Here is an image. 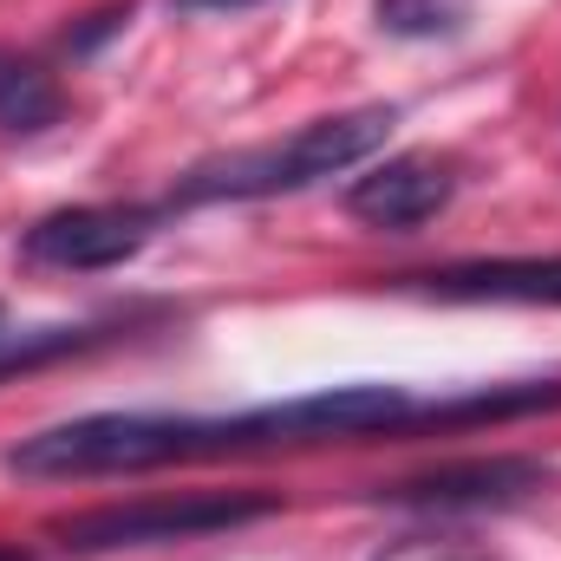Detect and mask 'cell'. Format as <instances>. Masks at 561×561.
<instances>
[{"label":"cell","instance_id":"cell-1","mask_svg":"<svg viewBox=\"0 0 561 561\" xmlns=\"http://www.w3.org/2000/svg\"><path fill=\"white\" fill-rule=\"evenodd\" d=\"M424 424V399L405 386H327L307 399L255 405L236 419H196V412H92V419L46 424L7 450V470L20 477H138L163 463L196 457H236V450H275V444H359V437H399Z\"/></svg>","mask_w":561,"mask_h":561},{"label":"cell","instance_id":"cell-2","mask_svg":"<svg viewBox=\"0 0 561 561\" xmlns=\"http://www.w3.org/2000/svg\"><path fill=\"white\" fill-rule=\"evenodd\" d=\"M399 112L392 105H359V112H333V118H313L300 125L294 138L255 144V150H229V157H209L196 163L163 203L170 209H196V203H255V196H294V190H313L353 163H366L379 144L392 138Z\"/></svg>","mask_w":561,"mask_h":561},{"label":"cell","instance_id":"cell-3","mask_svg":"<svg viewBox=\"0 0 561 561\" xmlns=\"http://www.w3.org/2000/svg\"><path fill=\"white\" fill-rule=\"evenodd\" d=\"M268 510H275V496H255V490H170V496H131V503L79 510V516L53 523V536L72 556H99V549H150V542L222 536V529H242Z\"/></svg>","mask_w":561,"mask_h":561},{"label":"cell","instance_id":"cell-4","mask_svg":"<svg viewBox=\"0 0 561 561\" xmlns=\"http://www.w3.org/2000/svg\"><path fill=\"white\" fill-rule=\"evenodd\" d=\"M170 222V203H79V209H53L20 236V255L33 268H118L131 262L144 242Z\"/></svg>","mask_w":561,"mask_h":561},{"label":"cell","instance_id":"cell-5","mask_svg":"<svg viewBox=\"0 0 561 561\" xmlns=\"http://www.w3.org/2000/svg\"><path fill=\"white\" fill-rule=\"evenodd\" d=\"M457 196V163L437 157V150H405V157H386L373 163L353 190H346V209L373 229H419L431 222L444 203Z\"/></svg>","mask_w":561,"mask_h":561},{"label":"cell","instance_id":"cell-6","mask_svg":"<svg viewBox=\"0 0 561 561\" xmlns=\"http://www.w3.org/2000/svg\"><path fill=\"white\" fill-rule=\"evenodd\" d=\"M549 483V463L536 457H470V463H437L412 483H392L386 503H412V510H490V503H516L529 490Z\"/></svg>","mask_w":561,"mask_h":561},{"label":"cell","instance_id":"cell-7","mask_svg":"<svg viewBox=\"0 0 561 561\" xmlns=\"http://www.w3.org/2000/svg\"><path fill=\"white\" fill-rule=\"evenodd\" d=\"M419 294L437 300H503V307H561V255L549 262H457L419 275Z\"/></svg>","mask_w":561,"mask_h":561},{"label":"cell","instance_id":"cell-8","mask_svg":"<svg viewBox=\"0 0 561 561\" xmlns=\"http://www.w3.org/2000/svg\"><path fill=\"white\" fill-rule=\"evenodd\" d=\"M59 112H66V99H59V85H53L46 66H33V59H0V131L33 138V131L59 125Z\"/></svg>","mask_w":561,"mask_h":561},{"label":"cell","instance_id":"cell-9","mask_svg":"<svg viewBox=\"0 0 561 561\" xmlns=\"http://www.w3.org/2000/svg\"><path fill=\"white\" fill-rule=\"evenodd\" d=\"M92 333L99 327H13L7 307H0V379L26 373V366H46L59 353H79V346H92Z\"/></svg>","mask_w":561,"mask_h":561},{"label":"cell","instance_id":"cell-10","mask_svg":"<svg viewBox=\"0 0 561 561\" xmlns=\"http://www.w3.org/2000/svg\"><path fill=\"white\" fill-rule=\"evenodd\" d=\"M373 20L392 39H450L470 20V0H373Z\"/></svg>","mask_w":561,"mask_h":561},{"label":"cell","instance_id":"cell-11","mask_svg":"<svg viewBox=\"0 0 561 561\" xmlns=\"http://www.w3.org/2000/svg\"><path fill=\"white\" fill-rule=\"evenodd\" d=\"M183 13H196V7H209V13H236V7H255V0H176Z\"/></svg>","mask_w":561,"mask_h":561},{"label":"cell","instance_id":"cell-12","mask_svg":"<svg viewBox=\"0 0 561 561\" xmlns=\"http://www.w3.org/2000/svg\"><path fill=\"white\" fill-rule=\"evenodd\" d=\"M0 561H20V549H0Z\"/></svg>","mask_w":561,"mask_h":561}]
</instances>
